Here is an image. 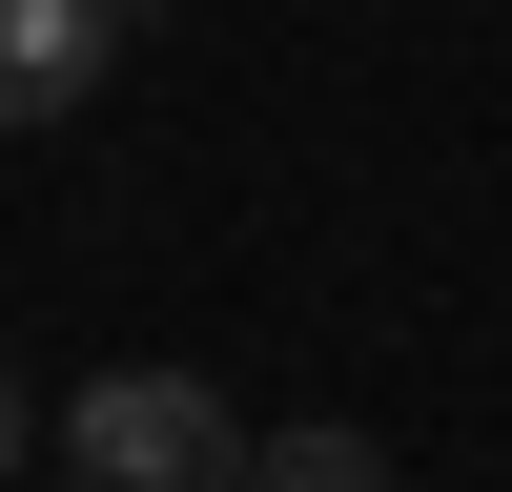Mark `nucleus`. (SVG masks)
Masks as SVG:
<instances>
[{"label": "nucleus", "mask_w": 512, "mask_h": 492, "mask_svg": "<svg viewBox=\"0 0 512 492\" xmlns=\"http://www.w3.org/2000/svg\"><path fill=\"white\" fill-rule=\"evenodd\" d=\"M246 492H390V451H369V431H267Z\"/></svg>", "instance_id": "nucleus-3"}, {"label": "nucleus", "mask_w": 512, "mask_h": 492, "mask_svg": "<svg viewBox=\"0 0 512 492\" xmlns=\"http://www.w3.org/2000/svg\"><path fill=\"white\" fill-rule=\"evenodd\" d=\"M123 62V0H0V123H82Z\"/></svg>", "instance_id": "nucleus-2"}, {"label": "nucleus", "mask_w": 512, "mask_h": 492, "mask_svg": "<svg viewBox=\"0 0 512 492\" xmlns=\"http://www.w3.org/2000/svg\"><path fill=\"white\" fill-rule=\"evenodd\" d=\"M21 451H41V410H21V369H0V472H21Z\"/></svg>", "instance_id": "nucleus-4"}, {"label": "nucleus", "mask_w": 512, "mask_h": 492, "mask_svg": "<svg viewBox=\"0 0 512 492\" xmlns=\"http://www.w3.org/2000/svg\"><path fill=\"white\" fill-rule=\"evenodd\" d=\"M62 492H246V431L205 369H82L62 410Z\"/></svg>", "instance_id": "nucleus-1"}]
</instances>
